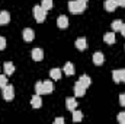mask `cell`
<instances>
[{
  "mask_svg": "<svg viewBox=\"0 0 125 124\" xmlns=\"http://www.w3.org/2000/svg\"><path fill=\"white\" fill-rule=\"evenodd\" d=\"M116 120H118L121 124H125V112H119L118 117H116Z\"/></svg>",
  "mask_w": 125,
  "mask_h": 124,
  "instance_id": "cell-26",
  "label": "cell"
},
{
  "mask_svg": "<svg viewBox=\"0 0 125 124\" xmlns=\"http://www.w3.org/2000/svg\"><path fill=\"white\" fill-rule=\"evenodd\" d=\"M116 6H121V7H125V0H115Z\"/></svg>",
  "mask_w": 125,
  "mask_h": 124,
  "instance_id": "cell-29",
  "label": "cell"
},
{
  "mask_svg": "<svg viewBox=\"0 0 125 124\" xmlns=\"http://www.w3.org/2000/svg\"><path fill=\"white\" fill-rule=\"evenodd\" d=\"M47 12H48V10H45L42 6L36 4V6L33 7V16H35V21H36L38 24H42V22L47 19Z\"/></svg>",
  "mask_w": 125,
  "mask_h": 124,
  "instance_id": "cell-2",
  "label": "cell"
},
{
  "mask_svg": "<svg viewBox=\"0 0 125 124\" xmlns=\"http://www.w3.org/2000/svg\"><path fill=\"white\" fill-rule=\"evenodd\" d=\"M105 10H108V12H114L118 6H116V3H115V0H105Z\"/></svg>",
  "mask_w": 125,
  "mask_h": 124,
  "instance_id": "cell-14",
  "label": "cell"
},
{
  "mask_svg": "<svg viewBox=\"0 0 125 124\" xmlns=\"http://www.w3.org/2000/svg\"><path fill=\"white\" fill-rule=\"evenodd\" d=\"M22 37H23V39H25L26 42H31L32 39L35 38V32H33V29H31V28H25V29L22 31Z\"/></svg>",
  "mask_w": 125,
  "mask_h": 124,
  "instance_id": "cell-5",
  "label": "cell"
},
{
  "mask_svg": "<svg viewBox=\"0 0 125 124\" xmlns=\"http://www.w3.org/2000/svg\"><path fill=\"white\" fill-rule=\"evenodd\" d=\"M119 104H121L122 107H125V93H121V95H119Z\"/></svg>",
  "mask_w": 125,
  "mask_h": 124,
  "instance_id": "cell-28",
  "label": "cell"
},
{
  "mask_svg": "<svg viewBox=\"0 0 125 124\" xmlns=\"http://www.w3.org/2000/svg\"><path fill=\"white\" fill-rule=\"evenodd\" d=\"M6 85H7V77L4 74H0V88H3Z\"/></svg>",
  "mask_w": 125,
  "mask_h": 124,
  "instance_id": "cell-25",
  "label": "cell"
},
{
  "mask_svg": "<svg viewBox=\"0 0 125 124\" xmlns=\"http://www.w3.org/2000/svg\"><path fill=\"white\" fill-rule=\"evenodd\" d=\"M1 89H3L1 95H3V98H4L6 101H12V99H13V96H15V89H13L12 85H6V86H3Z\"/></svg>",
  "mask_w": 125,
  "mask_h": 124,
  "instance_id": "cell-3",
  "label": "cell"
},
{
  "mask_svg": "<svg viewBox=\"0 0 125 124\" xmlns=\"http://www.w3.org/2000/svg\"><path fill=\"white\" fill-rule=\"evenodd\" d=\"M42 83H44V93H51L54 91V85H52L51 80H45Z\"/></svg>",
  "mask_w": 125,
  "mask_h": 124,
  "instance_id": "cell-19",
  "label": "cell"
},
{
  "mask_svg": "<svg viewBox=\"0 0 125 124\" xmlns=\"http://www.w3.org/2000/svg\"><path fill=\"white\" fill-rule=\"evenodd\" d=\"M3 67H4V74H6V76L13 74V72H15V66H13V63L12 62H6L4 64H3Z\"/></svg>",
  "mask_w": 125,
  "mask_h": 124,
  "instance_id": "cell-12",
  "label": "cell"
},
{
  "mask_svg": "<svg viewBox=\"0 0 125 124\" xmlns=\"http://www.w3.org/2000/svg\"><path fill=\"white\" fill-rule=\"evenodd\" d=\"M57 26L61 28V29H64V28L68 26V18H67L65 15H61V16L57 18Z\"/></svg>",
  "mask_w": 125,
  "mask_h": 124,
  "instance_id": "cell-9",
  "label": "cell"
},
{
  "mask_svg": "<svg viewBox=\"0 0 125 124\" xmlns=\"http://www.w3.org/2000/svg\"><path fill=\"white\" fill-rule=\"evenodd\" d=\"M31 54H32V59H33L35 62H41V60L44 59V50H42V48H33Z\"/></svg>",
  "mask_w": 125,
  "mask_h": 124,
  "instance_id": "cell-7",
  "label": "cell"
},
{
  "mask_svg": "<svg viewBox=\"0 0 125 124\" xmlns=\"http://www.w3.org/2000/svg\"><path fill=\"white\" fill-rule=\"evenodd\" d=\"M82 120H83V114H82V111L74 110V111H73V121L79 123V121H82Z\"/></svg>",
  "mask_w": 125,
  "mask_h": 124,
  "instance_id": "cell-20",
  "label": "cell"
},
{
  "mask_svg": "<svg viewBox=\"0 0 125 124\" xmlns=\"http://www.w3.org/2000/svg\"><path fill=\"white\" fill-rule=\"evenodd\" d=\"M0 25H1V22H0Z\"/></svg>",
  "mask_w": 125,
  "mask_h": 124,
  "instance_id": "cell-34",
  "label": "cell"
},
{
  "mask_svg": "<svg viewBox=\"0 0 125 124\" xmlns=\"http://www.w3.org/2000/svg\"><path fill=\"white\" fill-rule=\"evenodd\" d=\"M119 32H121V34L125 37V24H122V26H121V31H119Z\"/></svg>",
  "mask_w": 125,
  "mask_h": 124,
  "instance_id": "cell-32",
  "label": "cell"
},
{
  "mask_svg": "<svg viewBox=\"0 0 125 124\" xmlns=\"http://www.w3.org/2000/svg\"><path fill=\"white\" fill-rule=\"evenodd\" d=\"M86 89H87V88L83 86L79 80L74 83V95H76V96H83V95L86 93Z\"/></svg>",
  "mask_w": 125,
  "mask_h": 124,
  "instance_id": "cell-4",
  "label": "cell"
},
{
  "mask_svg": "<svg viewBox=\"0 0 125 124\" xmlns=\"http://www.w3.org/2000/svg\"><path fill=\"white\" fill-rule=\"evenodd\" d=\"M89 47V44H87V41H86V38H83V37H80V38H77L76 39V48L77 50H80V51H83V50H86Z\"/></svg>",
  "mask_w": 125,
  "mask_h": 124,
  "instance_id": "cell-6",
  "label": "cell"
},
{
  "mask_svg": "<svg viewBox=\"0 0 125 124\" xmlns=\"http://www.w3.org/2000/svg\"><path fill=\"white\" fill-rule=\"evenodd\" d=\"M41 6H42L45 10H51V9H52V6H54V1H52V0H42Z\"/></svg>",
  "mask_w": 125,
  "mask_h": 124,
  "instance_id": "cell-21",
  "label": "cell"
},
{
  "mask_svg": "<svg viewBox=\"0 0 125 124\" xmlns=\"http://www.w3.org/2000/svg\"><path fill=\"white\" fill-rule=\"evenodd\" d=\"M54 123L55 124H64V118H62V117H58V118L54 120Z\"/></svg>",
  "mask_w": 125,
  "mask_h": 124,
  "instance_id": "cell-30",
  "label": "cell"
},
{
  "mask_svg": "<svg viewBox=\"0 0 125 124\" xmlns=\"http://www.w3.org/2000/svg\"><path fill=\"white\" fill-rule=\"evenodd\" d=\"M65 107H67L68 111H74V110L77 108V101H76V98H73V96L67 98V99H65Z\"/></svg>",
  "mask_w": 125,
  "mask_h": 124,
  "instance_id": "cell-8",
  "label": "cell"
},
{
  "mask_svg": "<svg viewBox=\"0 0 125 124\" xmlns=\"http://www.w3.org/2000/svg\"><path fill=\"white\" fill-rule=\"evenodd\" d=\"M35 92L38 95H42L44 93V83L42 82H36L35 83Z\"/></svg>",
  "mask_w": 125,
  "mask_h": 124,
  "instance_id": "cell-24",
  "label": "cell"
},
{
  "mask_svg": "<svg viewBox=\"0 0 125 124\" xmlns=\"http://www.w3.org/2000/svg\"><path fill=\"white\" fill-rule=\"evenodd\" d=\"M103 41L106 44H114L115 42V32H106L103 35Z\"/></svg>",
  "mask_w": 125,
  "mask_h": 124,
  "instance_id": "cell-16",
  "label": "cell"
},
{
  "mask_svg": "<svg viewBox=\"0 0 125 124\" xmlns=\"http://www.w3.org/2000/svg\"><path fill=\"white\" fill-rule=\"evenodd\" d=\"M122 24H124V22H122L121 19H116V21H114V22H112V29H114V31H121V26H122Z\"/></svg>",
  "mask_w": 125,
  "mask_h": 124,
  "instance_id": "cell-22",
  "label": "cell"
},
{
  "mask_svg": "<svg viewBox=\"0 0 125 124\" xmlns=\"http://www.w3.org/2000/svg\"><path fill=\"white\" fill-rule=\"evenodd\" d=\"M112 77L115 83H121V70H114L112 72Z\"/></svg>",
  "mask_w": 125,
  "mask_h": 124,
  "instance_id": "cell-23",
  "label": "cell"
},
{
  "mask_svg": "<svg viewBox=\"0 0 125 124\" xmlns=\"http://www.w3.org/2000/svg\"><path fill=\"white\" fill-rule=\"evenodd\" d=\"M50 77L54 80H60L61 79V70L60 69H51L50 70Z\"/></svg>",
  "mask_w": 125,
  "mask_h": 124,
  "instance_id": "cell-17",
  "label": "cell"
},
{
  "mask_svg": "<svg viewBox=\"0 0 125 124\" xmlns=\"http://www.w3.org/2000/svg\"><path fill=\"white\" fill-rule=\"evenodd\" d=\"M79 82L83 85V86H86V88H89L90 85H92V79L87 76V74H83V76H80V79H79Z\"/></svg>",
  "mask_w": 125,
  "mask_h": 124,
  "instance_id": "cell-18",
  "label": "cell"
},
{
  "mask_svg": "<svg viewBox=\"0 0 125 124\" xmlns=\"http://www.w3.org/2000/svg\"><path fill=\"white\" fill-rule=\"evenodd\" d=\"M62 72H64L67 76H71V74H74V66H73V63H70V62L65 63V66L62 67Z\"/></svg>",
  "mask_w": 125,
  "mask_h": 124,
  "instance_id": "cell-15",
  "label": "cell"
},
{
  "mask_svg": "<svg viewBox=\"0 0 125 124\" xmlns=\"http://www.w3.org/2000/svg\"><path fill=\"white\" fill-rule=\"evenodd\" d=\"M86 6H87V4H83V3H80V1H77V0H70V1H68V10H70L71 13H74V15L83 13V12L86 10Z\"/></svg>",
  "mask_w": 125,
  "mask_h": 124,
  "instance_id": "cell-1",
  "label": "cell"
},
{
  "mask_svg": "<svg viewBox=\"0 0 125 124\" xmlns=\"http://www.w3.org/2000/svg\"><path fill=\"white\" fill-rule=\"evenodd\" d=\"M4 48H6V38L0 37V50H4Z\"/></svg>",
  "mask_w": 125,
  "mask_h": 124,
  "instance_id": "cell-27",
  "label": "cell"
},
{
  "mask_svg": "<svg viewBox=\"0 0 125 124\" xmlns=\"http://www.w3.org/2000/svg\"><path fill=\"white\" fill-rule=\"evenodd\" d=\"M92 59H93V63L96 66H100V64H103V62H105V57H103V54L100 51H96Z\"/></svg>",
  "mask_w": 125,
  "mask_h": 124,
  "instance_id": "cell-11",
  "label": "cell"
},
{
  "mask_svg": "<svg viewBox=\"0 0 125 124\" xmlns=\"http://www.w3.org/2000/svg\"><path fill=\"white\" fill-rule=\"evenodd\" d=\"M0 22H1V25H6V24L10 22V13L7 10H1L0 12Z\"/></svg>",
  "mask_w": 125,
  "mask_h": 124,
  "instance_id": "cell-13",
  "label": "cell"
},
{
  "mask_svg": "<svg viewBox=\"0 0 125 124\" xmlns=\"http://www.w3.org/2000/svg\"><path fill=\"white\" fill-rule=\"evenodd\" d=\"M31 105L33 107V108H41V107H42V99H41V95L35 93V95L32 96V99H31Z\"/></svg>",
  "mask_w": 125,
  "mask_h": 124,
  "instance_id": "cell-10",
  "label": "cell"
},
{
  "mask_svg": "<svg viewBox=\"0 0 125 124\" xmlns=\"http://www.w3.org/2000/svg\"><path fill=\"white\" fill-rule=\"evenodd\" d=\"M77 1H80V3H83V4H87L89 0H77Z\"/></svg>",
  "mask_w": 125,
  "mask_h": 124,
  "instance_id": "cell-33",
  "label": "cell"
},
{
  "mask_svg": "<svg viewBox=\"0 0 125 124\" xmlns=\"http://www.w3.org/2000/svg\"><path fill=\"white\" fill-rule=\"evenodd\" d=\"M121 82H125V69H121Z\"/></svg>",
  "mask_w": 125,
  "mask_h": 124,
  "instance_id": "cell-31",
  "label": "cell"
}]
</instances>
